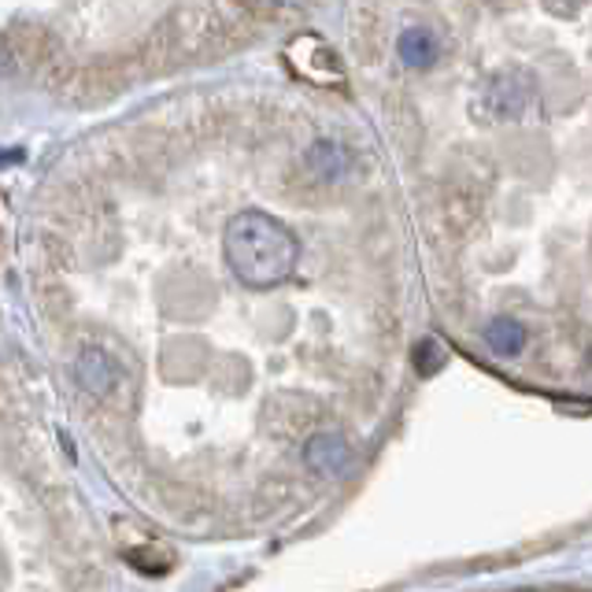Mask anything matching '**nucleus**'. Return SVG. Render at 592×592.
I'll use <instances>...</instances> for the list:
<instances>
[{
    "instance_id": "f03ea898",
    "label": "nucleus",
    "mask_w": 592,
    "mask_h": 592,
    "mask_svg": "<svg viewBox=\"0 0 592 592\" xmlns=\"http://www.w3.org/2000/svg\"><path fill=\"white\" fill-rule=\"evenodd\" d=\"M286 60H289V67H293L304 81H312V86H326V89L344 86L341 60H337V52L318 38V34H300V38L289 41Z\"/></svg>"
},
{
    "instance_id": "1a4fd4ad",
    "label": "nucleus",
    "mask_w": 592,
    "mask_h": 592,
    "mask_svg": "<svg viewBox=\"0 0 592 592\" xmlns=\"http://www.w3.org/2000/svg\"><path fill=\"white\" fill-rule=\"evenodd\" d=\"M570 4H585V0H570Z\"/></svg>"
},
{
    "instance_id": "0eeeda50",
    "label": "nucleus",
    "mask_w": 592,
    "mask_h": 592,
    "mask_svg": "<svg viewBox=\"0 0 592 592\" xmlns=\"http://www.w3.org/2000/svg\"><path fill=\"white\" fill-rule=\"evenodd\" d=\"M486 341L496 355H515L526 344V333H522V326L512 323V318H496V323H489Z\"/></svg>"
},
{
    "instance_id": "f257e3e1",
    "label": "nucleus",
    "mask_w": 592,
    "mask_h": 592,
    "mask_svg": "<svg viewBox=\"0 0 592 592\" xmlns=\"http://www.w3.org/2000/svg\"><path fill=\"white\" fill-rule=\"evenodd\" d=\"M226 263L249 289H270L293 278L300 244L297 237L263 212H241L226 226Z\"/></svg>"
},
{
    "instance_id": "423d86ee",
    "label": "nucleus",
    "mask_w": 592,
    "mask_h": 592,
    "mask_svg": "<svg viewBox=\"0 0 592 592\" xmlns=\"http://www.w3.org/2000/svg\"><path fill=\"white\" fill-rule=\"evenodd\" d=\"M400 60H404L407 67H430V63L437 60L433 30H426V26H412V30L400 34Z\"/></svg>"
},
{
    "instance_id": "7ed1b4c3",
    "label": "nucleus",
    "mask_w": 592,
    "mask_h": 592,
    "mask_svg": "<svg viewBox=\"0 0 592 592\" xmlns=\"http://www.w3.org/2000/svg\"><path fill=\"white\" fill-rule=\"evenodd\" d=\"M533 104V78L526 71H500L486 81L481 89V108H486L489 118L496 123H507V118H518L526 108Z\"/></svg>"
},
{
    "instance_id": "6e6552de",
    "label": "nucleus",
    "mask_w": 592,
    "mask_h": 592,
    "mask_svg": "<svg viewBox=\"0 0 592 592\" xmlns=\"http://www.w3.org/2000/svg\"><path fill=\"white\" fill-rule=\"evenodd\" d=\"M344 163H349V160H344V149H341V144H330V141H318L315 149L307 152V167H312L315 175L326 178V181L341 175Z\"/></svg>"
},
{
    "instance_id": "39448f33",
    "label": "nucleus",
    "mask_w": 592,
    "mask_h": 592,
    "mask_svg": "<svg viewBox=\"0 0 592 592\" xmlns=\"http://www.w3.org/2000/svg\"><path fill=\"white\" fill-rule=\"evenodd\" d=\"M307 467L318 474H337L349 463V444H344L341 433H318L307 441Z\"/></svg>"
},
{
    "instance_id": "20e7f679",
    "label": "nucleus",
    "mask_w": 592,
    "mask_h": 592,
    "mask_svg": "<svg viewBox=\"0 0 592 592\" xmlns=\"http://www.w3.org/2000/svg\"><path fill=\"white\" fill-rule=\"evenodd\" d=\"M78 381L93 396H112L123 386V367L104 349H81L78 355Z\"/></svg>"
}]
</instances>
